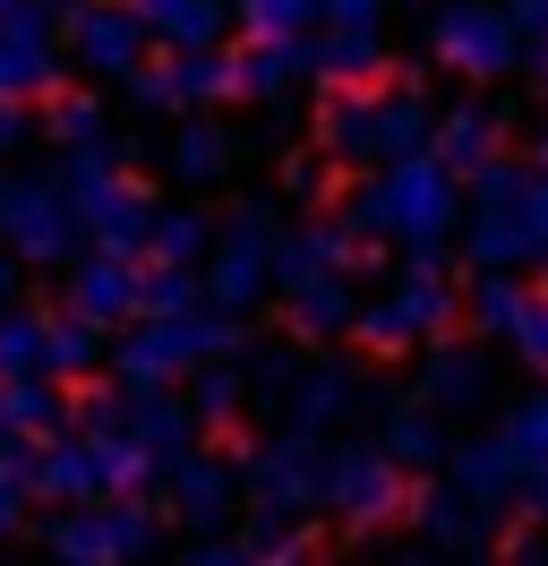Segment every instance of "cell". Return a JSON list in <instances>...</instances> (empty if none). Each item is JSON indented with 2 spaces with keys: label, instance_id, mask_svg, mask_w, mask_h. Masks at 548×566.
<instances>
[{
  "label": "cell",
  "instance_id": "6da1fadb",
  "mask_svg": "<svg viewBox=\"0 0 548 566\" xmlns=\"http://www.w3.org/2000/svg\"><path fill=\"white\" fill-rule=\"evenodd\" d=\"M351 232H369V241H394L411 258H445V241L463 232V172L445 164L438 146H411V155H386L377 180H360V198L342 207Z\"/></svg>",
  "mask_w": 548,
  "mask_h": 566
},
{
  "label": "cell",
  "instance_id": "7a4b0ae2",
  "mask_svg": "<svg viewBox=\"0 0 548 566\" xmlns=\"http://www.w3.org/2000/svg\"><path fill=\"white\" fill-rule=\"evenodd\" d=\"M463 249H472V266H514V275L548 258V198H540V172H531V164H514V155L472 164Z\"/></svg>",
  "mask_w": 548,
  "mask_h": 566
},
{
  "label": "cell",
  "instance_id": "3957f363",
  "mask_svg": "<svg viewBox=\"0 0 548 566\" xmlns=\"http://www.w3.org/2000/svg\"><path fill=\"white\" fill-rule=\"evenodd\" d=\"M223 353H249V335H240L232 310H214V301H198V310H180V318H146L137 310L129 326H120V344H112V378L120 387H180L198 360H223Z\"/></svg>",
  "mask_w": 548,
  "mask_h": 566
},
{
  "label": "cell",
  "instance_id": "277c9868",
  "mask_svg": "<svg viewBox=\"0 0 548 566\" xmlns=\"http://www.w3.org/2000/svg\"><path fill=\"white\" fill-rule=\"evenodd\" d=\"M454 318H463V292H454V275H445V258H420V249H411L403 275L386 283L377 301L351 310V335H360L369 353H411V344L445 335Z\"/></svg>",
  "mask_w": 548,
  "mask_h": 566
},
{
  "label": "cell",
  "instance_id": "5b68a950",
  "mask_svg": "<svg viewBox=\"0 0 548 566\" xmlns=\"http://www.w3.org/2000/svg\"><path fill=\"white\" fill-rule=\"evenodd\" d=\"M274 232H283L274 198H240V207L214 223V241H205V258H198L205 301H214V310L249 318V310L274 292Z\"/></svg>",
  "mask_w": 548,
  "mask_h": 566
},
{
  "label": "cell",
  "instance_id": "8992f818",
  "mask_svg": "<svg viewBox=\"0 0 548 566\" xmlns=\"http://www.w3.org/2000/svg\"><path fill=\"white\" fill-rule=\"evenodd\" d=\"M429 52L454 77L497 86V77L523 70V27H514V9H497V0H445L438 18H429Z\"/></svg>",
  "mask_w": 548,
  "mask_h": 566
},
{
  "label": "cell",
  "instance_id": "52a82bcc",
  "mask_svg": "<svg viewBox=\"0 0 548 566\" xmlns=\"http://www.w3.org/2000/svg\"><path fill=\"white\" fill-rule=\"evenodd\" d=\"M240 490L257 497V515H308L326 506V438L317 429H283L274 447L240 455Z\"/></svg>",
  "mask_w": 548,
  "mask_h": 566
},
{
  "label": "cell",
  "instance_id": "ba28073f",
  "mask_svg": "<svg viewBox=\"0 0 548 566\" xmlns=\"http://www.w3.org/2000/svg\"><path fill=\"white\" fill-rule=\"evenodd\" d=\"M77 214H68L61 180H18L0 172V249H18L27 266H68L77 258Z\"/></svg>",
  "mask_w": 548,
  "mask_h": 566
},
{
  "label": "cell",
  "instance_id": "9c48e42d",
  "mask_svg": "<svg viewBox=\"0 0 548 566\" xmlns=\"http://www.w3.org/2000/svg\"><path fill=\"white\" fill-rule=\"evenodd\" d=\"M52 541V558H77V566H103V558H146L155 549V515L137 506V497H77L61 506V524L43 532Z\"/></svg>",
  "mask_w": 548,
  "mask_h": 566
},
{
  "label": "cell",
  "instance_id": "30bf717a",
  "mask_svg": "<svg viewBox=\"0 0 548 566\" xmlns=\"http://www.w3.org/2000/svg\"><path fill=\"white\" fill-rule=\"evenodd\" d=\"M146 18H137L129 0H68L61 9V52L77 61L86 77H129L146 61Z\"/></svg>",
  "mask_w": 548,
  "mask_h": 566
},
{
  "label": "cell",
  "instance_id": "8fae6325",
  "mask_svg": "<svg viewBox=\"0 0 548 566\" xmlns=\"http://www.w3.org/2000/svg\"><path fill=\"white\" fill-rule=\"evenodd\" d=\"M326 506L342 515V532H377L403 515V463L386 447H326Z\"/></svg>",
  "mask_w": 548,
  "mask_h": 566
},
{
  "label": "cell",
  "instance_id": "7c38bea8",
  "mask_svg": "<svg viewBox=\"0 0 548 566\" xmlns=\"http://www.w3.org/2000/svg\"><path fill=\"white\" fill-rule=\"evenodd\" d=\"M120 429H129V447L155 472H171V463L198 447V412H189V395H171V387H129L120 395Z\"/></svg>",
  "mask_w": 548,
  "mask_h": 566
},
{
  "label": "cell",
  "instance_id": "4fadbf2b",
  "mask_svg": "<svg viewBox=\"0 0 548 566\" xmlns=\"http://www.w3.org/2000/svg\"><path fill=\"white\" fill-rule=\"evenodd\" d=\"M317 146H326L335 172H369L377 164V77L369 86H335L317 104Z\"/></svg>",
  "mask_w": 548,
  "mask_h": 566
},
{
  "label": "cell",
  "instance_id": "5bb4252c",
  "mask_svg": "<svg viewBox=\"0 0 548 566\" xmlns=\"http://www.w3.org/2000/svg\"><path fill=\"white\" fill-rule=\"evenodd\" d=\"M68 310H77V318H95L103 335H112V326H129L137 318V258H112V249L68 258Z\"/></svg>",
  "mask_w": 548,
  "mask_h": 566
},
{
  "label": "cell",
  "instance_id": "9a60e30c",
  "mask_svg": "<svg viewBox=\"0 0 548 566\" xmlns=\"http://www.w3.org/2000/svg\"><path fill=\"white\" fill-rule=\"evenodd\" d=\"M27 497H52V506L103 497V455H95V438H68V429H52V438H43V455L27 447Z\"/></svg>",
  "mask_w": 548,
  "mask_h": 566
},
{
  "label": "cell",
  "instance_id": "2e32d148",
  "mask_svg": "<svg viewBox=\"0 0 548 566\" xmlns=\"http://www.w3.org/2000/svg\"><path fill=\"white\" fill-rule=\"evenodd\" d=\"M351 310H360V292H351V266H326V275H301V283H283V326H292L301 344L351 335Z\"/></svg>",
  "mask_w": 548,
  "mask_h": 566
},
{
  "label": "cell",
  "instance_id": "e0dca14e",
  "mask_svg": "<svg viewBox=\"0 0 548 566\" xmlns=\"http://www.w3.org/2000/svg\"><path fill=\"white\" fill-rule=\"evenodd\" d=\"M497 438H506L514 472H523L514 515H548V387H540V395H523L506 421H497Z\"/></svg>",
  "mask_w": 548,
  "mask_h": 566
},
{
  "label": "cell",
  "instance_id": "ac0fdd59",
  "mask_svg": "<svg viewBox=\"0 0 548 566\" xmlns=\"http://www.w3.org/2000/svg\"><path fill=\"white\" fill-rule=\"evenodd\" d=\"M445 481L472 497L479 515H514V490H523L506 438H463V447H445Z\"/></svg>",
  "mask_w": 548,
  "mask_h": 566
},
{
  "label": "cell",
  "instance_id": "d6986e66",
  "mask_svg": "<svg viewBox=\"0 0 548 566\" xmlns=\"http://www.w3.org/2000/svg\"><path fill=\"white\" fill-rule=\"evenodd\" d=\"M240 455L249 447H232V455H189L164 472V490H171V506L189 515V524H214V515H232V497H240Z\"/></svg>",
  "mask_w": 548,
  "mask_h": 566
},
{
  "label": "cell",
  "instance_id": "ffe728a7",
  "mask_svg": "<svg viewBox=\"0 0 548 566\" xmlns=\"http://www.w3.org/2000/svg\"><path fill=\"white\" fill-rule=\"evenodd\" d=\"M420 403H429V412H479V403H488V353H479V344H429V360H420Z\"/></svg>",
  "mask_w": 548,
  "mask_h": 566
},
{
  "label": "cell",
  "instance_id": "44dd1931",
  "mask_svg": "<svg viewBox=\"0 0 548 566\" xmlns=\"http://www.w3.org/2000/svg\"><path fill=\"white\" fill-rule=\"evenodd\" d=\"M301 77H308L301 35H249V52H232V95H249V104H283Z\"/></svg>",
  "mask_w": 548,
  "mask_h": 566
},
{
  "label": "cell",
  "instance_id": "7402d4cb",
  "mask_svg": "<svg viewBox=\"0 0 548 566\" xmlns=\"http://www.w3.org/2000/svg\"><path fill=\"white\" fill-rule=\"evenodd\" d=\"M403 515L420 524V541L429 549H479L488 532H479V506L454 481H429V490H403Z\"/></svg>",
  "mask_w": 548,
  "mask_h": 566
},
{
  "label": "cell",
  "instance_id": "603a6c76",
  "mask_svg": "<svg viewBox=\"0 0 548 566\" xmlns=\"http://www.w3.org/2000/svg\"><path fill=\"white\" fill-rule=\"evenodd\" d=\"M232 95V52H214V43H171L164 61V104L171 112H205Z\"/></svg>",
  "mask_w": 548,
  "mask_h": 566
},
{
  "label": "cell",
  "instance_id": "cb8c5ba5",
  "mask_svg": "<svg viewBox=\"0 0 548 566\" xmlns=\"http://www.w3.org/2000/svg\"><path fill=\"white\" fill-rule=\"evenodd\" d=\"M386 70V35L377 27H335L326 18V35L308 43V77H326V86H369Z\"/></svg>",
  "mask_w": 548,
  "mask_h": 566
},
{
  "label": "cell",
  "instance_id": "d4e9b609",
  "mask_svg": "<svg viewBox=\"0 0 548 566\" xmlns=\"http://www.w3.org/2000/svg\"><path fill=\"white\" fill-rule=\"evenodd\" d=\"M232 164H240V138L223 120H180V129H171V180L214 189V180H232Z\"/></svg>",
  "mask_w": 548,
  "mask_h": 566
},
{
  "label": "cell",
  "instance_id": "484cf974",
  "mask_svg": "<svg viewBox=\"0 0 548 566\" xmlns=\"http://www.w3.org/2000/svg\"><path fill=\"white\" fill-rule=\"evenodd\" d=\"M351 395H360V387H351V369H342V360H317V369H301V378H292V395H283V421L326 438V429L351 412Z\"/></svg>",
  "mask_w": 548,
  "mask_h": 566
},
{
  "label": "cell",
  "instance_id": "4316f807",
  "mask_svg": "<svg viewBox=\"0 0 548 566\" xmlns=\"http://www.w3.org/2000/svg\"><path fill=\"white\" fill-rule=\"evenodd\" d=\"M429 129H438L429 86H420V77H394V86L377 95V164H386V155H411V146H429Z\"/></svg>",
  "mask_w": 548,
  "mask_h": 566
},
{
  "label": "cell",
  "instance_id": "83f0119b",
  "mask_svg": "<svg viewBox=\"0 0 548 566\" xmlns=\"http://www.w3.org/2000/svg\"><path fill=\"white\" fill-rule=\"evenodd\" d=\"M429 146H438L454 172H472V164H488V155H506V120H497L488 104H454L438 129H429Z\"/></svg>",
  "mask_w": 548,
  "mask_h": 566
},
{
  "label": "cell",
  "instance_id": "f1b7e54d",
  "mask_svg": "<svg viewBox=\"0 0 548 566\" xmlns=\"http://www.w3.org/2000/svg\"><path fill=\"white\" fill-rule=\"evenodd\" d=\"M0 403H9V429H18V438H52V429H68V395L52 387V369L0 378Z\"/></svg>",
  "mask_w": 548,
  "mask_h": 566
},
{
  "label": "cell",
  "instance_id": "f546056e",
  "mask_svg": "<svg viewBox=\"0 0 548 566\" xmlns=\"http://www.w3.org/2000/svg\"><path fill=\"white\" fill-rule=\"evenodd\" d=\"M377 447L403 463V472H438V463H445V412H429V403H411V412H386Z\"/></svg>",
  "mask_w": 548,
  "mask_h": 566
},
{
  "label": "cell",
  "instance_id": "4dcf8cb0",
  "mask_svg": "<svg viewBox=\"0 0 548 566\" xmlns=\"http://www.w3.org/2000/svg\"><path fill=\"white\" fill-rule=\"evenodd\" d=\"M523 310H531V292H523V275H514V266H479V283L463 292V318H472L479 335H497V344L514 335V318H523Z\"/></svg>",
  "mask_w": 548,
  "mask_h": 566
},
{
  "label": "cell",
  "instance_id": "1f68e13d",
  "mask_svg": "<svg viewBox=\"0 0 548 566\" xmlns=\"http://www.w3.org/2000/svg\"><path fill=\"white\" fill-rule=\"evenodd\" d=\"M43 369L52 378H95L103 369V326L61 310V318H43Z\"/></svg>",
  "mask_w": 548,
  "mask_h": 566
},
{
  "label": "cell",
  "instance_id": "d6a6232c",
  "mask_svg": "<svg viewBox=\"0 0 548 566\" xmlns=\"http://www.w3.org/2000/svg\"><path fill=\"white\" fill-rule=\"evenodd\" d=\"M129 9L146 18V35H164V43H223L232 0H129Z\"/></svg>",
  "mask_w": 548,
  "mask_h": 566
},
{
  "label": "cell",
  "instance_id": "836d02e7",
  "mask_svg": "<svg viewBox=\"0 0 548 566\" xmlns=\"http://www.w3.org/2000/svg\"><path fill=\"white\" fill-rule=\"evenodd\" d=\"M240 403H249V378L232 369V353L189 369V412H198V429H232V421H240Z\"/></svg>",
  "mask_w": 548,
  "mask_h": 566
},
{
  "label": "cell",
  "instance_id": "e575fe53",
  "mask_svg": "<svg viewBox=\"0 0 548 566\" xmlns=\"http://www.w3.org/2000/svg\"><path fill=\"white\" fill-rule=\"evenodd\" d=\"M198 301H205L198 266H171V258L137 266V310H146V318H180V310H198Z\"/></svg>",
  "mask_w": 548,
  "mask_h": 566
},
{
  "label": "cell",
  "instance_id": "d590c367",
  "mask_svg": "<svg viewBox=\"0 0 548 566\" xmlns=\"http://www.w3.org/2000/svg\"><path fill=\"white\" fill-rule=\"evenodd\" d=\"M205 241H214V223L198 207H155V223H146V258H171V266H198Z\"/></svg>",
  "mask_w": 548,
  "mask_h": 566
},
{
  "label": "cell",
  "instance_id": "8d00e7d4",
  "mask_svg": "<svg viewBox=\"0 0 548 566\" xmlns=\"http://www.w3.org/2000/svg\"><path fill=\"white\" fill-rule=\"evenodd\" d=\"M43 138H52V146H86V138H103V95H68V86H52Z\"/></svg>",
  "mask_w": 548,
  "mask_h": 566
},
{
  "label": "cell",
  "instance_id": "74e56055",
  "mask_svg": "<svg viewBox=\"0 0 548 566\" xmlns=\"http://www.w3.org/2000/svg\"><path fill=\"white\" fill-rule=\"evenodd\" d=\"M18 369H43V310H0V378H18Z\"/></svg>",
  "mask_w": 548,
  "mask_h": 566
},
{
  "label": "cell",
  "instance_id": "f35d334b",
  "mask_svg": "<svg viewBox=\"0 0 548 566\" xmlns=\"http://www.w3.org/2000/svg\"><path fill=\"white\" fill-rule=\"evenodd\" d=\"M232 9H240L249 35H301V27H326L317 0H232Z\"/></svg>",
  "mask_w": 548,
  "mask_h": 566
},
{
  "label": "cell",
  "instance_id": "ab89813d",
  "mask_svg": "<svg viewBox=\"0 0 548 566\" xmlns=\"http://www.w3.org/2000/svg\"><path fill=\"white\" fill-rule=\"evenodd\" d=\"M27 524V447L18 438H0V541Z\"/></svg>",
  "mask_w": 548,
  "mask_h": 566
},
{
  "label": "cell",
  "instance_id": "60d3db41",
  "mask_svg": "<svg viewBox=\"0 0 548 566\" xmlns=\"http://www.w3.org/2000/svg\"><path fill=\"white\" fill-rule=\"evenodd\" d=\"M283 189H292V198H308V207H326V189H335V164H326V146H317V155H283Z\"/></svg>",
  "mask_w": 548,
  "mask_h": 566
},
{
  "label": "cell",
  "instance_id": "b9f144b4",
  "mask_svg": "<svg viewBox=\"0 0 548 566\" xmlns=\"http://www.w3.org/2000/svg\"><path fill=\"white\" fill-rule=\"evenodd\" d=\"M506 344H514V360H523V369H540V378H548V301H540V292H531V310L514 318Z\"/></svg>",
  "mask_w": 548,
  "mask_h": 566
},
{
  "label": "cell",
  "instance_id": "7bdbcfd3",
  "mask_svg": "<svg viewBox=\"0 0 548 566\" xmlns=\"http://www.w3.org/2000/svg\"><path fill=\"white\" fill-rule=\"evenodd\" d=\"M292 378H301V360H292V353H249V395H257V403H283Z\"/></svg>",
  "mask_w": 548,
  "mask_h": 566
},
{
  "label": "cell",
  "instance_id": "ee69618b",
  "mask_svg": "<svg viewBox=\"0 0 548 566\" xmlns=\"http://www.w3.org/2000/svg\"><path fill=\"white\" fill-rule=\"evenodd\" d=\"M27 104H18V95H0V155H18V146H27Z\"/></svg>",
  "mask_w": 548,
  "mask_h": 566
},
{
  "label": "cell",
  "instance_id": "f6af8a7d",
  "mask_svg": "<svg viewBox=\"0 0 548 566\" xmlns=\"http://www.w3.org/2000/svg\"><path fill=\"white\" fill-rule=\"evenodd\" d=\"M317 9H326L335 27H377V9H386V0H317Z\"/></svg>",
  "mask_w": 548,
  "mask_h": 566
},
{
  "label": "cell",
  "instance_id": "bcb514c9",
  "mask_svg": "<svg viewBox=\"0 0 548 566\" xmlns=\"http://www.w3.org/2000/svg\"><path fill=\"white\" fill-rule=\"evenodd\" d=\"M18 275H27V258H18V249H0V310L18 301Z\"/></svg>",
  "mask_w": 548,
  "mask_h": 566
},
{
  "label": "cell",
  "instance_id": "7dc6e473",
  "mask_svg": "<svg viewBox=\"0 0 548 566\" xmlns=\"http://www.w3.org/2000/svg\"><path fill=\"white\" fill-rule=\"evenodd\" d=\"M189 558H205V566H232V558H240V532H232V541H198Z\"/></svg>",
  "mask_w": 548,
  "mask_h": 566
},
{
  "label": "cell",
  "instance_id": "c3c4849f",
  "mask_svg": "<svg viewBox=\"0 0 548 566\" xmlns=\"http://www.w3.org/2000/svg\"><path fill=\"white\" fill-rule=\"evenodd\" d=\"M506 558H548V541L540 532H506Z\"/></svg>",
  "mask_w": 548,
  "mask_h": 566
},
{
  "label": "cell",
  "instance_id": "681fc988",
  "mask_svg": "<svg viewBox=\"0 0 548 566\" xmlns=\"http://www.w3.org/2000/svg\"><path fill=\"white\" fill-rule=\"evenodd\" d=\"M531 172H548V129H540V164H531Z\"/></svg>",
  "mask_w": 548,
  "mask_h": 566
},
{
  "label": "cell",
  "instance_id": "f907efd6",
  "mask_svg": "<svg viewBox=\"0 0 548 566\" xmlns=\"http://www.w3.org/2000/svg\"><path fill=\"white\" fill-rule=\"evenodd\" d=\"M0 438H18V429H9V403H0Z\"/></svg>",
  "mask_w": 548,
  "mask_h": 566
},
{
  "label": "cell",
  "instance_id": "816d5d0a",
  "mask_svg": "<svg viewBox=\"0 0 548 566\" xmlns=\"http://www.w3.org/2000/svg\"><path fill=\"white\" fill-rule=\"evenodd\" d=\"M531 61H540V77H548V43H540V52H531Z\"/></svg>",
  "mask_w": 548,
  "mask_h": 566
},
{
  "label": "cell",
  "instance_id": "f5cc1de1",
  "mask_svg": "<svg viewBox=\"0 0 548 566\" xmlns=\"http://www.w3.org/2000/svg\"><path fill=\"white\" fill-rule=\"evenodd\" d=\"M52 9H68V0H52Z\"/></svg>",
  "mask_w": 548,
  "mask_h": 566
}]
</instances>
